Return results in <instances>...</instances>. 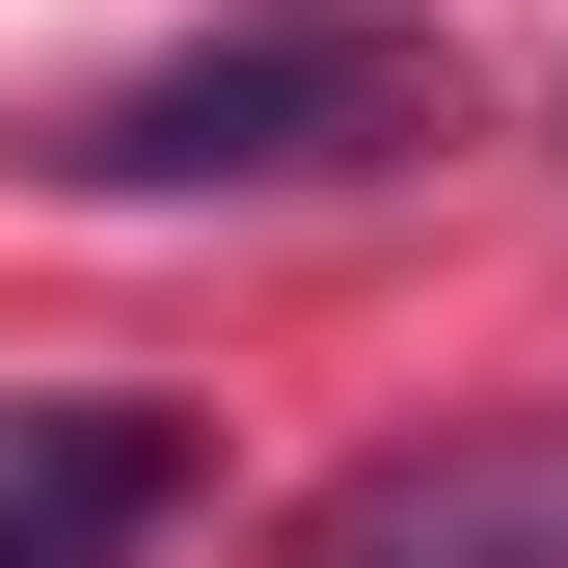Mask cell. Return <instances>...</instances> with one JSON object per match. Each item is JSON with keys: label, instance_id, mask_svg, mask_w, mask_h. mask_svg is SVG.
Segmentation results:
<instances>
[{"label": "cell", "instance_id": "3", "mask_svg": "<svg viewBox=\"0 0 568 568\" xmlns=\"http://www.w3.org/2000/svg\"><path fill=\"white\" fill-rule=\"evenodd\" d=\"M163 515H190L163 406H0V568H135Z\"/></svg>", "mask_w": 568, "mask_h": 568}, {"label": "cell", "instance_id": "2", "mask_svg": "<svg viewBox=\"0 0 568 568\" xmlns=\"http://www.w3.org/2000/svg\"><path fill=\"white\" fill-rule=\"evenodd\" d=\"M271 568H568V406H460V434H379L325 460Z\"/></svg>", "mask_w": 568, "mask_h": 568}, {"label": "cell", "instance_id": "1", "mask_svg": "<svg viewBox=\"0 0 568 568\" xmlns=\"http://www.w3.org/2000/svg\"><path fill=\"white\" fill-rule=\"evenodd\" d=\"M460 135V54L406 28V0H244V28L135 54L28 135V190H379Z\"/></svg>", "mask_w": 568, "mask_h": 568}]
</instances>
